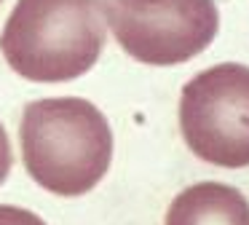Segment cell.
Instances as JSON below:
<instances>
[{"label":"cell","instance_id":"cell-1","mask_svg":"<svg viewBox=\"0 0 249 225\" xmlns=\"http://www.w3.org/2000/svg\"><path fill=\"white\" fill-rule=\"evenodd\" d=\"M19 145L27 174L54 196L94 190L113 161V129L81 96H49L24 105Z\"/></svg>","mask_w":249,"mask_h":225},{"label":"cell","instance_id":"cell-2","mask_svg":"<svg viewBox=\"0 0 249 225\" xmlns=\"http://www.w3.org/2000/svg\"><path fill=\"white\" fill-rule=\"evenodd\" d=\"M105 38L102 0H17L0 54L33 83H67L99 62Z\"/></svg>","mask_w":249,"mask_h":225},{"label":"cell","instance_id":"cell-3","mask_svg":"<svg viewBox=\"0 0 249 225\" xmlns=\"http://www.w3.org/2000/svg\"><path fill=\"white\" fill-rule=\"evenodd\" d=\"M185 145L222 169L249 166V67L222 62L193 75L179 96Z\"/></svg>","mask_w":249,"mask_h":225},{"label":"cell","instance_id":"cell-4","mask_svg":"<svg viewBox=\"0 0 249 225\" xmlns=\"http://www.w3.org/2000/svg\"><path fill=\"white\" fill-rule=\"evenodd\" d=\"M102 14L118 46L156 67L198 56L220 30L214 0H105Z\"/></svg>","mask_w":249,"mask_h":225},{"label":"cell","instance_id":"cell-5","mask_svg":"<svg viewBox=\"0 0 249 225\" xmlns=\"http://www.w3.org/2000/svg\"><path fill=\"white\" fill-rule=\"evenodd\" d=\"M166 225H249V201L225 182H198L174 196Z\"/></svg>","mask_w":249,"mask_h":225},{"label":"cell","instance_id":"cell-6","mask_svg":"<svg viewBox=\"0 0 249 225\" xmlns=\"http://www.w3.org/2000/svg\"><path fill=\"white\" fill-rule=\"evenodd\" d=\"M0 225H46V223L30 209L0 204Z\"/></svg>","mask_w":249,"mask_h":225},{"label":"cell","instance_id":"cell-7","mask_svg":"<svg viewBox=\"0 0 249 225\" xmlns=\"http://www.w3.org/2000/svg\"><path fill=\"white\" fill-rule=\"evenodd\" d=\"M11 164H14V153H11V142H8L6 126L0 123V185L8 180L11 174Z\"/></svg>","mask_w":249,"mask_h":225},{"label":"cell","instance_id":"cell-8","mask_svg":"<svg viewBox=\"0 0 249 225\" xmlns=\"http://www.w3.org/2000/svg\"><path fill=\"white\" fill-rule=\"evenodd\" d=\"M0 3H3V0H0Z\"/></svg>","mask_w":249,"mask_h":225}]
</instances>
